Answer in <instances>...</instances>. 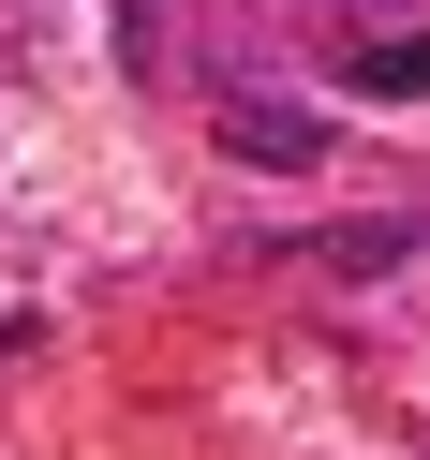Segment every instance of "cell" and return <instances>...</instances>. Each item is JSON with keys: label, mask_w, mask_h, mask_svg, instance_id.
<instances>
[{"label": "cell", "mask_w": 430, "mask_h": 460, "mask_svg": "<svg viewBox=\"0 0 430 460\" xmlns=\"http://www.w3.org/2000/svg\"><path fill=\"white\" fill-rule=\"evenodd\" d=\"M223 149L238 164H327V119H312L297 90H238L223 104Z\"/></svg>", "instance_id": "cell-1"}, {"label": "cell", "mask_w": 430, "mask_h": 460, "mask_svg": "<svg viewBox=\"0 0 430 460\" xmlns=\"http://www.w3.org/2000/svg\"><path fill=\"white\" fill-rule=\"evenodd\" d=\"M327 252H341V268H356V282H386V268H400V252H416V223H341V238H327Z\"/></svg>", "instance_id": "cell-3"}, {"label": "cell", "mask_w": 430, "mask_h": 460, "mask_svg": "<svg viewBox=\"0 0 430 460\" xmlns=\"http://www.w3.org/2000/svg\"><path fill=\"white\" fill-rule=\"evenodd\" d=\"M341 90H371V104H416V90H430V60H416V45H341Z\"/></svg>", "instance_id": "cell-2"}]
</instances>
